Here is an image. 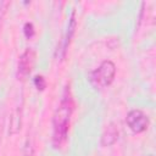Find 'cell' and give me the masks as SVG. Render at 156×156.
Here are the masks:
<instances>
[{"mask_svg": "<svg viewBox=\"0 0 156 156\" xmlns=\"http://www.w3.org/2000/svg\"><path fill=\"white\" fill-rule=\"evenodd\" d=\"M4 13H5V9H0V24H1V20H2V16H4Z\"/></svg>", "mask_w": 156, "mask_h": 156, "instance_id": "cell-12", "label": "cell"}, {"mask_svg": "<svg viewBox=\"0 0 156 156\" xmlns=\"http://www.w3.org/2000/svg\"><path fill=\"white\" fill-rule=\"evenodd\" d=\"M146 156H154V155H152V154H150V155H146Z\"/></svg>", "mask_w": 156, "mask_h": 156, "instance_id": "cell-13", "label": "cell"}, {"mask_svg": "<svg viewBox=\"0 0 156 156\" xmlns=\"http://www.w3.org/2000/svg\"><path fill=\"white\" fill-rule=\"evenodd\" d=\"M116 76V65L111 60H105L98 68L90 72L89 82L95 89H104L108 87Z\"/></svg>", "mask_w": 156, "mask_h": 156, "instance_id": "cell-2", "label": "cell"}, {"mask_svg": "<svg viewBox=\"0 0 156 156\" xmlns=\"http://www.w3.org/2000/svg\"><path fill=\"white\" fill-rule=\"evenodd\" d=\"M118 140V129L115 124H108L104 133L101 134V145L102 146H111Z\"/></svg>", "mask_w": 156, "mask_h": 156, "instance_id": "cell-6", "label": "cell"}, {"mask_svg": "<svg viewBox=\"0 0 156 156\" xmlns=\"http://www.w3.org/2000/svg\"><path fill=\"white\" fill-rule=\"evenodd\" d=\"M21 126H22V105L17 106V108L12 112L11 122H10V127H9V133L11 135L18 133L21 129Z\"/></svg>", "mask_w": 156, "mask_h": 156, "instance_id": "cell-7", "label": "cell"}, {"mask_svg": "<svg viewBox=\"0 0 156 156\" xmlns=\"http://www.w3.org/2000/svg\"><path fill=\"white\" fill-rule=\"evenodd\" d=\"M33 155H34L33 139L30 138V135H28L26 141H24V146H23V150H22V156H33Z\"/></svg>", "mask_w": 156, "mask_h": 156, "instance_id": "cell-8", "label": "cell"}, {"mask_svg": "<svg viewBox=\"0 0 156 156\" xmlns=\"http://www.w3.org/2000/svg\"><path fill=\"white\" fill-rule=\"evenodd\" d=\"M73 110H74L73 95L69 89V85H66V88L62 93L61 100L54 112V116H52V138H51V140H52L54 147H56V149L62 147L67 140Z\"/></svg>", "mask_w": 156, "mask_h": 156, "instance_id": "cell-1", "label": "cell"}, {"mask_svg": "<svg viewBox=\"0 0 156 156\" xmlns=\"http://www.w3.org/2000/svg\"><path fill=\"white\" fill-rule=\"evenodd\" d=\"M34 58H35V52L30 48L26 49L21 54L18 58V63H17V78L18 79L23 80L29 76V73L32 72L33 65H34Z\"/></svg>", "mask_w": 156, "mask_h": 156, "instance_id": "cell-4", "label": "cell"}, {"mask_svg": "<svg viewBox=\"0 0 156 156\" xmlns=\"http://www.w3.org/2000/svg\"><path fill=\"white\" fill-rule=\"evenodd\" d=\"M76 27H77V18H76V10H73L71 16H69V20H68V26H67L65 38L62 40V45L60 49H57V52L61 51V56H60L61 58H63L66 52H67V49H68V46L72 41V38L74 35V32H76Z\"/></svg>", "mask_w": 156, "mask_h": 156, "instance_id": "cell-5", "label": "cell"}, {"mask_svg": "<svg viewBox=\"0 0 156 156\" xmlns=\"http://www.w3.org/2000/svg\"><path fill=\"white\" fill-rule=\"evenodd\" d=\"M23 34L27 39H30L34 37L35 34V29H34V26L32 22H26L24 26H23Z\"/></svg>", "mask_w": 156, "mask_h": 156, "instance_id": "cell-9", "label": "cell"}, {"mask_svg": "<svg viewBox=\"0 0 156 156\" xmlns=\"http://www.w3.org/2000/svg\"><path fill=\"white\" fill-rule=\"evenodd\" d=\"M33 83H34V87H35L38 90H40V91L46 88V80H45V78H44L41 74L35 76L34 79H33Z\"/></svg>", "mask_w": 156, "mask_h": 156, "instance_id": "cell-10", "label": "cell"}, {"mask_svg": "<svg viewBox=\"0 0 156 156\" xmlns=\"http://www.w3.org/2000/svg\"><path fill=\"white\" fill-rule=\"evenodd\" d=\"M126 122H127V126L129 127V129L135 134L145 132L149 128V124H150L149 117L139 108L130 110L127 113Z\"/></svg>", "mask_w": 156, "mask_h": 156, "instance_id": "cell-3", "label": "cell"}, {"mask_svg": "<svg viewBox=\"0 0 156 156\" xmlns=\"http://www.w3.org/2000/svg\"><path fill=\"white\" fill-rule=\"evenodd\" d=\"M2 126H4V113H2V108L0 107V143H1V133H2Z\"/></svg>", "mask_w": 156, "mask_h": 156, "instance_id": "cell-11", "label": "cell"}]
</instances>
